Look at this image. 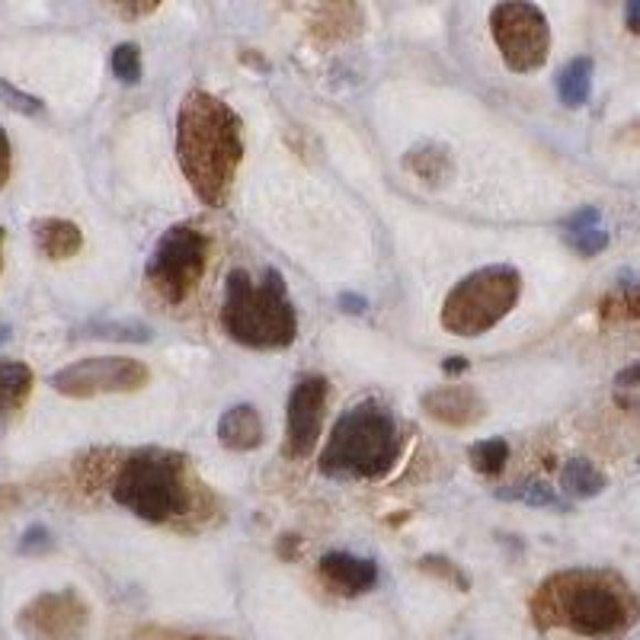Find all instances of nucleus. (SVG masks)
<instances>
[{
  "mask_svg": "<svg viewBox=\"0 0 640 640\" xmlns=\"http://www.w3.org/2000/svg\"><path fill=\"white\" fill-rule=\"evenodd\" d=\"M33 391V371L23 362H0V413H10Z\"/></svg>",
  "mask_w": 640,
  "mask_h": 640,
  "instance_id": "aec40b11",
  "label": "nucleus"
},
{
  "mask_svg": "<svg viewBox=\"0 0 640 640\" xmlns=\"http://www.w3.org/2000/svg\"><path fill=\"white\" fill-rule=\"evenodd\" d=\"M404 167L416 176V180H423V183H445L448 176H452V154H448V148H442L436 141H420L416 148H410L404 154Z\"/></svg>",
  "mask_w": 640,
  "mask_h": 640,
  "instance_id": "f3484780",
  "label": "nucleus"
},
{
  "mask_svg": "<svg viewBox=\"0 0 640 640\" xmlns=\"http://www.w3.org/2000/svg\"><path fill=\"white\" fill-rule=\"evenodd\" d=\"M324 404H327V378L304 375L289 398V436H285L289 458H307L317 448Z\"/></svg>",
  "mask_w": 640,
  "mask_h": 640,
  "instance_id": "9b49d317",
  "label": "nucleus"
},
{
  "mask_svg": "<svg viewBox=\"0 0 640 640\" xmlns=\"http://www.w3.org/2000/svg\"><path fill=\"white\" fill-rule=\"evenodd\" d=\"M401 445L404 438L394 413L378 401H362L337 420L321 455V471L343 480H371L394 468Z\"/></svg>",
  "mask_w": 640,
  "mask_h": 640,
  "instance_id": "20e7f679",
  "label": "nucleus"
},
{
  "mask_svg": "<svg viewBox=\"0 0 640 640\" xmlns=\"http://www.w3.org/2000/svg\"><path fill=\"white\" fill-rule=\"evenodd\" d=\"M7 337H10V327H7V324H3V321H0V346H3V343H7Z\"/></svg>",
  "mask_w": 640,
  "mask_h": 640,
  "instance_id": "f704fd0d",
  "label": "nucleus"
},
{
  "mask_svg": "<svg viewBox=\"0 0 640 640\" xmlns=\"http://www.w3.org/2000/svg\"><path fill=\"white\" fill-rule=\"evenodd\" d=\"M490 33L509 70L529 74L547 62L551 26L535 3H497L490 10Z\"/></svg>",
  "mask_w": 640,
  "mask_h": 640,
  "instance_id": "6e6552de",
  "label": "nucleus"
},
{
  "mask_svg": "<svg viewBox=\"0 0 640 640\" xmlns=\"http://www.w3.org/2000/svg\"><path fill=\"white\" fill-rule=\"evenodd\" d=\"M321 576L339 589V593H349V596H359V593H369L371 586L378 583V571L375 564L366 557H356V554H346V551H330L324 561H321Z\"/></svg>",
  "mask_w": 640,
  "mask_h": 640,
  "instance_id": "ddd939ff",
  "label": "nucleus"
},
{
  "mask_svg": "<svg viewBox=\"0 0 640 640\" xmlns=\"http://www.w3.org/2000/svg\"><path fill=\"white\" fill-rule=\"evenodd\" d=\"M541 628L561 625L583 638H621L640 618L631 586L608 571H564L551 576L535 596Z\"/></svg>",
  "mask_w": 640,
  "mask_h": 640,
  "instance_id": "f257e3e1",
  "label": "nucleus"
},
{
  "mask_svg": "<svg viewBox=\"0 0 640 640\" xmlns=\"http://www.w3.org/2000/svg\"><path fill=\"white\" fill-rule=\"evenodd\" d=\"M26 640H80L87 631V606L74 593H45L17 618Z\"/></svg>",
  "mask_w": 640,
  "mask_h": 640,
  "instance_id": "9d476101",
  "label": "nucleus"
},
{
  "mask_svg": "<svg viewBox=\"0 0 640 640\" xmlns=\"http://www.w3.org/2000/svg\"><path fill=\"white\" fill-rule=\"evenodd\" d=\"M603 317L606 321H631L640 324V285H628L603 302Z\"/></svg>",
  "mask_w": 640,
  "mask_h": 640,
  "instance_id": "5701e85b",
  "label": "nucleus"
},
{
  "mask_svg": "<svg viewBox=\"0 0 640 640\" xmlns=\"http://www.w3.org/2000/svg\"><path fill=\"white\" fill-rule=\"evenodd\" d=\"M522 292V275L512 267H484L465 275L442 304V327L455 337H480L497 327L516 307Z\"/></svg>",
  "mask_w": 640,
  "mask_h": 640,
  "instance_id": "423d86ee",
  "label": "nucleus"
},
{
  "mask_svg": "<svg viewBox=\"0 0 640 640\" xmlns=\"http://www.w3.org/2000/svg\"><path fill=\"white\" fill-rule=\"evenodd\" d=\"M608 487L606 474L599 471L593 462H586V458H573L564 465V471H561V490L573 497V500H593V497H599L603 490Z\"/></svg>",
  "mask_w": 640,
  "mask_h": 640,
  "instance_id": "a211bd4d",
  "label": "nucleus"
},
{
  "mask_svg": "<svg viewBox=\"0 0 640 640\" xmlns=\"http://www.w3.org/2000/svg\"><path fill=\"white\" fill-rule=\"evenodd\" d=\"M564 237H567V243H571L579 257H596V253H603L608 247V231L603 228L599 208L586 205V208H579L576 215H571L567 225H564Z\"/></svg>",
  "mask_w": 640,
  "mask_h": 640,
  "instance_id": "dca6fc26",
  "label": "nucleus"
},
{
  "mask_svg": "<svg viewBox=\"0 0 640 640\" xmlns=\"http://www.w3.org/2000/svg\"><path fill=\"white\" fill-rule=\"evenodd\" d=\"M497 497H500V500H516V503H525V506H541V509H561V512H567V509H571V503H567L564 497H557V493H554V487L539 484V480L516 484V487H509V490H497Z\"/></svg>",
  "mask_w": 640,
  "mask_h": 640,
  "instance_id": "412c9836",
  "label": "nucleus"
},
{
  "mask_svg": "<svg viewBox=\"0 0 640 640\" xmlns=\"http://www.w3.org/2000/svg\"><path fill=\"white\" fill-rule=\"evenodd\" d=\"M35 247L48 257V260H68L74 253H80L84 247V235L74 221L65 218H45L33 225Z\"/></svg>",
  "mask_w": 640,
  "mask_h": 640,
  "instance_id": "2eb2a0df",
  "label": "nucleus"
},
{
  "mask_svg": "<svg viewBox=\"0 0 640 640\" xmlns=\"http://www.w3.org/2000/svg\"><path fill=\"white\" fill-rule=\"evenodd\" d=\"M151 378L148 366L129 356H94L70 362L52 375V388L65 398H100V394H129L144 388Z\"/></svg>",
  "mask_w": 640,
  "mask_h": 640,
  "instance_id": "1a4fd4ad",
  "label": "nucleus"
},
{
  "mask_svg": "<svg viewBox=\"0 0 640 640\" xmlns=\"http://www.w3.org/2000/svg\"><path fill=\"white\" fill-rule=\"evenodd\" d=\"M90 337L100 339H129V343H148L151 339V327L135 324V321H119V324H94Z\"/></svg>",
  "mask_w": 640,
  "mask_h": 640,
  "instance_id": "393cba45",
  "label": "nucleus"
},
{
  "mask_svg": "<svg viewBox=\"0 0 640 640\" xmlns=\"http://www.w3.org/2000/svg\"><path fill=\"white\" fill-rule=\"evenodd\" d=\"M442 369H445V371H462V369H465V362H462V359H455V362L448 359V362H445Z\"/></svg>",
  "mask_w": 640,
  "mask_h": 640,
  "instance_id": "72a5a7b5",
  "label": "nucleus"
},
{
  "mask_svg": "<svg viewBox=\"0 0 640 640\" xmlns=\"http://www.w3.org/2000/svg\"><path fill=\"white\" fill-rule=\"evenodd\" d=\"M589 94H593V58H573L567 62L561 74H557V97L564 106H571V109H579V106H586L589 100Z\"/></svg>",
  "mask_w": 640,
  "mask_h": 640,
  "instance_id": "6ab92c4d",
  "label": "nucleus"
},
{
  "mask_svg": "<svg viewBox=\"0 0 640 640\" xmlns=\"http://www.w3.org/2000/svg\"><path fill=\"white\" fill-rule=\"evenodd\" d=\"M0 106H3V109H13V112H20V116H39V112H42V100H35V97L23 94V90H17V87L7 84V80H0Z\"/></svg>",
  "mask_w": 640,
  "mask_h": 640,
  "instance_id": "a878e982",
  "label": "nucleus"
},
{
  "mask_svg": "<svg viewBox=\"0 0 640 640\" xmlns=\"http://www.w3.org/2000/svg\"><path fill=\"white\" fill-rule=\"evenodd\" d=\"M221 324L228 337L250 349H285L299 334V317L289 302L285 279L279 270L263 272L253 282L243 270L228 272Z\"/></svg>",
  "mask_w": 640,
  "mask_h": 640,
  "instance_id": "7ed1b4c3",
  "label": "nucleus"
},
{
  "mask_svg": "<svg viewBox=\"0 0 640 640\" xmlns=\"http://www.w3.org/2000/svg\"><path fill=\"white\" fill-rule=\"evenodd\" d=\"M218 442L231 452H253L263 445V420L257 406L237 404L218 420Z\"/></svg>",
  "mask_w": 640,
  "mask_h": 640,
  "instance_id": "4468645a",
  "label": "nucleus"
},
{
  "mask_svg": "<svg viewBox=\"0 0 640 640\" xmlns=\"http://www.w3.org/2000/svg\"><path fill=\"white\" fill-rule=\"evenodd\" d=\"M339 304H343V311H352V314H362L369 307V302L359 295H339Z\"/></svg>",
  "mask_w": 640,
  "mask_h": 640,
  "instance_id": "2f4dec72",
  "label": "nucleus"
},
{
  "mask_svg": "<svg viewBox=\"0 0 640 640\" xmlns=\"http://www.w3.org/2000/svg\"><path fill=\"white\" fill-rule=\"evenodd\" d=\"M506 462H509V445H506V438H484V442L471 445V465L484 474V477L503 474Z\"/></svg>",
  "mask_w": 640,
  "mask_h": 640,
  "instance_id": "4be33fe9",
  "label": "nucleus"
},
{
  "mask_svg": "<svg viewBox=\"0 0 640 640\" xmlns=\"http://www.w3.org/2000/svg\"><path fill=\"white\" fill-rule=\"evenodd\" d=\"M423 410L445 426H474L484 420V398L468 384H445L423 394Z\"/></svg>",
  "mask_w": 640,
  "mask_h": 640,
  "instance_id": "f8f14e48",
  "label": "nucleus"
},
{
  "mask_svg": "<svg viewBox=\"0 0 640 640\" xmlns=\"http://www.w3.org/2000/svg\"><path fill=\"white\" fill-rule=\"evenodd\" d=\"M52 544H55L52 532L45 525H33L20 541V554H42V551H52Z\"/></svg>",
  "mask_w": 640,
  "mask_h": 640,
  "instance_id": "cd10ccee",
  "label": "nucleus"
},
{
  "mask_svg": "<svg viewBox=\"0 0 640 640\" xmlns=\"http://www.w3.org/2000/svg\"><path fill=\"white\" fill-rule=\"evenodd\" d=\"M176 154L196 196L205 205L225 203L243 158L235 109L205 90L189 94L176 119Z\"/></svg>",
  "mask_w": 640,
  "mask_h": 640,
  "instance_id": "f03ea898",
  "label": "nucleus"
},
{
  "mask_svg": "<svg viewBox=\"0 0 640 640\" xmlns=\"http://www.w3.org/2000/svg\"><path fill=\"white\" fill-rule=\"evenodd\" d=\"M615 384H618V388H640V362L618 371V375H615Z\"/></svg>",
  "mask_w": 640,
  "mask_h": 640,
  "instance_id": "c85d7f7f",
  "label": "nucleus"
},
{
  "mask_svg": "<svg viewBox=\"0 0 640 640\" xmlns=\"http://www.w3.org/2000/svg\"><path fill=\"white\" fill-rule=\"evenodd\" d=\"M7 180H10V141H7L3 129H0V189H3Z\"/></svg>",
  "mask_w": 640,
  "mask_h": 640,
  "instance_id": "c756f323",
  "label": "nucleus"
},
{
  "mask_svg": "<svg viewBox=\"0 0 640 640\" xmlns=\"http://www.w3.org/2000/svg\"><path fill=\"white\" fill-rule=\"evenodd\" d=\"M625 23H628V30H631V33L640 35V0H631V3H628V10H625Z\"/></svg>",
  "mask_w": 640,
  "mask_h": 640,
  "instance_id": "7c9ffc66",
  "label": "nucleus"
},
{
  "mask_svg": "<svg viewBox=\"0 0 640 640\" xmlns=\"http://www.w3.org/2000/svg\"><path fill=\"white\" fill-rule=\"evenodd\" d=\"M420 571L433 573V576H442L445 583H455L458 589H468V576L458 571L452 561H445V557H423V561H420Z\"/></svg>",
  "mask_w": 640,
  "mask_h": 640,
  "instance_id": "bb28decb",
  "label": "nucleus"
},
{
  "mask_svg": "<svg viewBox=\"0 0 640 640\" xmlns=\"http://www.w3.org/2000/svg\"><path fill=\"white\" fill-rule=\"evenodd\" d=\"M119 13H132V17H138V13H148V10H154V7H116Z\"/></svg>",
  "mask_w": 640,
  "mask_h": 640,
  "instance_id": "473e14b6",
  "label": "nucleus"
},
{
  "mask_svg": "<svg viewBox=\"0 0 640 640\" xmlns=\"http://www.w3.org/2000/svg\"><path fill=\"white\" fill-rule=\"evenodd\" d=\"M208 260V240L203 231L189 225H176L158 240L151 260H148V282L154 292L170 304L189 299V292L199 285Z\"/></svg>",
  "mask_w": 640,
  "mask_h": 640,
  "instance_id": "0eeeda50",
  "label": "nucleus"
},
{
  "mask_svg": "<svg viewBox=\"0 0 640 640\" xmlns=\"http://www.w3.org/2000/svg\"><path fill=\"white\" fill-rule=\"evenodd\" d=\"M112 74L122 84H138L141 80V52L135 42H122L112 48Z\"/></svg>",
  "mask_w": 640,
  "mask_h": 640,
  "instance_id": "b1692460",
  "label": "nucleus"
},
{
  "mask_svg": "<svg viewBox=\"0 0 640 640\" xmlns=\"http://www.w3.org/2000/svg\"><path fill=\"white\" fill-rule=\"evenodd\" d=\"M112 497L144 522L180 519L193 506L183 458L161 448H144L129 455L112 484Z\"/></svg>",
  "mask_w": 640,
  "mask_h": 640,
  "instance_id": "39448f33",
  "label": "nucleus"
}]
</instances>
